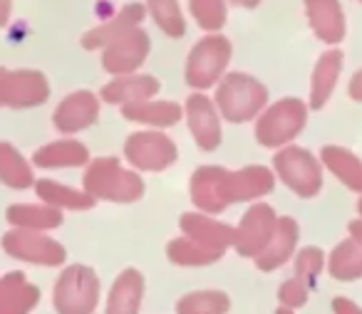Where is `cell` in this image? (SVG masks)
I'll return each instance as SVG.
<instances>
[{
    "label": "cell",
    "mask_w": 362,
    "mask_h": 314,
    "mask_svg": "<svg viewBox=\"0 0 362 314\" xmlns=\"http://www.w3.org/2000/svg\"><path fill=\"white\" fill-rule=\"evenodd\" d=\"M192 13L204 30H218L226 23L223 0H192Z\"/></svg>",
    "instance_id": "836d02e7"
},
{
    "label": "cell",
    "mask_w": 362,
    "mask_h": 314,
    "mask_svg": "<svg viewBox=\"0 0 362 314\" xmlns=\"http://www.w3.org/2000/svg\"><path fill=\"white\" fill-rule=\"evenodd\" d=\"M57 314H92L100 304V277L87 265H70L57 277L52 294Z\"/></svg>",
    "instance_id": "277c9868"
},
{
    "label": "cell",
    "mask_w": 362,
    "mask_h": 314,
    "mask_svg": "<svg viewBox=\"0 0 362 314\" xmlns=\"http://www.w3.org/2000/svg\"><path fill=\"white\" fill-rule=\"evenodd\" d=\"M159 92V82L151 75H127L117 77L115 82L102 87V99L110 104H136V102H149Z\"/></svg>",
    "instance_id": "d6986e66"
},
{
    "label": "cell",
    "mask_w": 362,
    "mask_h": 314,
    "mask_svg": "<svg viewBox=\"0 0 362 314\" xmlns=\"http://www.w3.org/2000/svg\"><path fill=\"white\" fill-rule=\"evenodd\" d=\"M276 210L266 203H256L246 215L241 218L236 228V240L233 248L238 250V255L243 258H256L271 240L273 230H276Z\"/></svg>",
    "instance_id": "8fae6325"
},
{
    "label": "cell",
    "mask_w": 362,
    "mask_h": 314,
    "mask_svg": "<svg viewBox=\"0 0 362 314\" xmlns=\"http://www.w3.org/2000/svg\"><path fill=\"white\" fill-rule=\"evenodd\" d=\"M8 223L13 228L23 230H37V233H45V230L60 228L62 225V210L52 208V205H35V203H18L11 205L6 213Z\"/></svg>",
    "instance_id": "44dd1931"
},
{
    "label": "cell",
    "mask_w": 362,
    "mask_h": 314,
    "mask_svg": "<svg viewBox=\"0 0 362 314\" xmlns=\"http://www.w3.org/2000/svg\"><path fill=\"white\" fill-rule=\"evenodd\" d=\"M144 299V274L134 267H127L115 279L107 294L105 314H139Z\"/></svg>",
    "instance_id": "e0dca14e"
},
{
    "label": "cell",
    "mask_w": 362,
    "mask_h": 314,
    "mask_svg": "<svg viewBox=\"0 0 362 314\" xmlns=\"http://www.w3.org/2000/svg\"><path fill=\"white\" fill-rule=\"evenodd\" d=\"M327 272L340 282H352L362 277V245L347 238L327 258Z\"/></svg>",
    "instance_id": "f1b7e54d"
},
{
    "label": "cell",
    "mask_w": 362,
    "mask_h": 314,
    "mask_svg": "<svg viewBox=\"0 0 362 314\" xmlns=\"http://www.w3.org/2000/svg\"><path fill=\"white\" fill-rule=\"evenodd\" d=\"M90 161V151L77 139H60L45 144L33 154V164L37 169H75Z\"/></svg>",
    "instance_id": "ffe728a7"
},
{
    "label": "cell",
    "mask_w": 362,
    "mask_h": 314,
    "mask_svg": "<svg viewBox=\"0 0 362 314\" xmlns=\"http://www.w3.org/2000/svg\"><path fill=\"white\" fill-rule=\"evenodd\" d=\"M268 102V90L251 75H241V72H231L221 80L216 90V107L221 116L233 124L253 119L261 114V109Z\"/></svg>",
    "instance_id": "3957f363"
},
{
    "label": "cell",
    "mask_w": 362,
    "mask_h": 314,
    "mask_svg": "<svg viewBox=\"0 0 362 314\" xmlns=\"http://www.w3.org/2000/svg\"><path fill=\"white\" fill-rule=\"evenodd\" d=\"M273 188V174L266 166L226 171L221 166H202L194 171L192 200L206 215H216L238 200H253Z\"/></svg>",
    "instance_id": "6da1fadb"
},
{
    "label": "cell",
    "mask_w": 362,
    "mask_h": 314,
    "mask_svg": "<svg viewBox=\"0 0 362 314\" xmlns=\"http://www.w3.org/2000/svg\"><path fill=\"white\" fill-rule=\"evenodd\" d=\"M181 230H184V238L194 240L197 245L206 248L209 253L218 255L226 248H233V240H236V228L221 223L214 215H204V213H184L179 220Z\"/></svg>",
    "instance_id": "4fadbf2b"
},
{
    "label": "cell",
    "mask_w": 362,
    "mask_h": 314,
    "mask_svg": "<svg viewBox=\"0 0 362 314\" xmlns=\"http://www.w3.org/2000/svg\"><path fill=\"white\" fill-rule=\"evenodd\" d=\"M187 119L189 129L194 134V141L199 149L214 151L221 144V121H218V111L211 102L204 95H192L187 99Z\"/></svg>",
    "instance_id": "9a60e30c"
},
{
    "label": "cell",
    "mask_w": 362,
    "mask_h": 314,
    "mask_svg": "<svg viewBox=\"0 0 362 314\" xmlns=\"http://www.w3.org/2000/svg\"><path fill=\"white\" fill-rule=\"evenodd\" d=\"M308 121V107L300 99H281L268 107L256 124V139L268 149H283L303 131Z\"/></svg>",
    "instance_id": "5b68a950"
},
{
    "label": "cell",
    "mask_w": 362,
    "mask_h": 314,
    "mask_svg": "<svg viewBox=\"0 0 362 314\" xmlns=\"http://www.w3.org/2000/svg\"><path fill=\"white\" fill-rule=\"evenodd\" d=\"M146 52H149V37L146 32L136 30H127L124 35H119L117 40H112L105 47V57H102V67H105L110 75L115 77H124L129 72H134L136 67L144 62Z\"/></svg>",
    "instance_id": "7c38bea8"
},
{
    "label": "cell",
    "mask_w": 362,
    "mask_h": 314,
    "mask_svg": "<svg viewBox=\"0 0 362 314\" xmlns=\"http://www.w3.org/2000/svg\"><path fill=\"white\" fill-rule=\"evenodd\" d=\"M273 166H276V174L283 179V183L291 191H296L300 198L317 195V191L322 186V169L308 149L283 146L273 156Z\"/></svg>",
    "instance_id": "8992f818"
},
{
    "label": "cell",
    "mask_w": 362,
    "mask_h": 314,
    "mask_svg": "<svg viewBox=\"0 0 362 314\" xmlns=\"http://www.w3.org/2000/svg\"><path fill=\"white\" fill-rule=\"evenodd\" d=\"M50 97V85L37 70H6L0 77V104L13 109L37 107Z\"/></svg>",
    "instance_id": "9c48e42d"
},
{
    "label": "cell",
    "mask_w": 362,
    "mask_h": 314,
    "mask_svg": "<svg viewBox=\"0 0 362 314\" xmlns=\"http://www.w3.org/2000/svg\"><path fill=\"white\" fill-rule=\"evenodd\" d=\"M276 314H296V309H286V307H278Z\"/></svg>",
    "instance_id": "60d3db41"
},
{
    "label": "cell",
    "mask_w": 362,
    "mask_h": 314,
    "mask_svg": "<svg viewBox=\"0 0 362 314\" xmlns=\"http://www.w3.org/2000/svg\"><path fill=\"white\" fill-rule=\"evenodd\" d=\"M332 314H362V307L347 297H335L332 299Z\"/></svg>",
    "instance_id": "d590c367"
},
{
    "label": "cell",
    "mask_w": 362,
    "mask_h": 314,
    "mask_svg": "<svg viewBox=\"0 0 362 314\" xmlns=\"http://www.w3.org/2000/svg\"><path fill=\"white\" fill-rule=\"evenodd\" d=\"M0 181L11 188H30L35 186V176H33V166L25 161V156L8 141H0Z\"/></svg>",
    "instance_id": "83f0119b"
},
{
    "label": "cell",
    "mask_w": 362,
    "mask_h": 314,
    "mask_svg": "<svg viewBox=\"0 0 362 314\" xmlns=\"http://www.w3.org/2000/svg\"><path fill=\"white\" fill-rule=\"evenodd\" d=\"M11 11H13V0H0V28H6L11 23Z\"/></svg>",
    "instance_id": "74e56055"
},
{
    "label": "cell",
    "mask_w": 362,
    "mask_h": 314,
    "mask_svg": "<svg viewBox=\"0 0 362 314\" xmlns=\"http://www.w3.org/2000/svg\"><path fill=\"white\" fill-rule=\"evenodd\" d=\"M357 210H360V220H362V198H360V203H357Z\"/></svg>",
    "instance_id": "b9f144b4"
},
{
    "label": "cell",
    "mask_w": 362,
    "mask_h": 314,
    "mask_svg": "<svg viewBox=\"0 0 362 314\" xmlns=\"http://www.w3.org/2000/svg\"><path fill=\"white\" fill-rule=\"evenodd\" d=\"M122 116L129 121L149 126H174L181 119V107L174 102H136V104L122 107Z\"/></svg>",
    "instance_id": "d4e9b609"
},
{
    "label": "cell",
    "mask_w": 362,
    "mask_h": 314,
    "mask_svg": "<svg viewBox=\"0 0 362 314\" xmlns=\"http://www.w3.org/2000/svg\"><path fill=\"white\" fill-rule=\"evenodd\" d=\"M85 193L92 198L115 200V203H132L144 193V181L134 171L122 169V164L112 156L97 159L85 174Z\"/></svg>",
    "instance_id": "7a4b0ae2"
},
{
    "label": "cell",
    "mask_w": 362,
    "mask_h": 314,
    "mask_svg": "<svg viewBox=\"0 0 362 314\" xmlns=\"http://www.w3.org/2000/svg\"><path fill=\"white\" fill-rule=\"evenodd\" d=\"M308 16L317 37L325 42H340L345 35V20L337 0H308Z\"/></svg>",
    "instance_id": "603a6c76"
},
{
    "label": "cell",
    "mask_w": 362,
    "mask_h": 314,
    "mask_svg": "<svg viewBox=\"0 0 362 314\" xmlns=\"http://www.w3.org/2000/svg\"><path fill=\"white\" fill-rule=\"evenodd\" d=\"M124 156L141 171H164L176 161V144L161 131H136L127 139Z\"/></svg>",
    "instance_id": "30bf717a"
},
{
    "label": "cell",
    "mask_w": 362,
    "mask_h": 314,
    "mask_svg": "<svg viewBox=\"0 0 362 314\" xmlns=\"http://www.w3.org/2000/svg\"><path fill=\"white\" fill-rule=\"evenodd\" d=\"M228 60H231V45H228L226 37H204L189 55L187 82L194 90H209L223 77Z\"/></svg>",
    "instance_id": "ba28073f"
},
{
    "label": "cell",
    "mask_w": 362,
    "mask_h": 314,
    "mask_svg": "<svg viewBox=\"0 0 362 314\" xmlns=\"http://www.w3.org/2000/svg\"><path fill=\"white\" fill-rule=\"evenodd\" d=\"M325 267V253L320 248H303L300 253L296 255V277L303 279V282L310 287L317 279V274Z\"/></svg>",
    "instance_id": "d6a6232c"
},
{
    "label": "cell",
    "mask_w": 362,
    "mask_h": 314,
    "mask_svg": "<svg viewBox=\"0 0 362 314\" xmlns=\"http://www.w3.org/2000/svg\"><path fill=\"white\" fill-rule=\"evenodd\" d=\"M320 159L325 169L332 176H337L340 183H345L355 193H362V161L352 151L342 149V146H322Z\"/></svg>",
    "instance_id": "7402d4cb"
},
{
    "label": "cell",
    "mask_w": 362,
    "mask_h": 314,
    "mask_svg": "<svg viewBox=\"0 0 362 314\" xmlns=\"http://www.w3.org/2000/svg\"><path fill=\"white\" fill-rule=\"evenodd\" d=\"M3 72H6V67H0V77H3Z\"/></svg>",
    "instance_id": "7bdbcfd3"
},
{
    "label": "cell",
    "mask_w": 362,
    "mask_h": 314,
    "mask_svg": "<svg viewBox=\"0 0 362 314\" xmlns=\"http://www.w3.org/2000/svg\"><path fill=\"white\" fill-rule=\"evenodd\" d=\"M166 255H169V260L174 265H187V267H202V265H211L218 260V255L209 253L206 248L197 245L194 240L184 238V235L171 240L169 248H166Z\"/></svg>",
    "instance_id": "4dcf8cb0"
},
{
    "label": "cell",
    "mask_w": 362,
    "mask_h": 314,
    "mask_svg": "<svg viewBox=\"0 0 362 314\" xmlns=\"http://www.w3.org/2000/svg\"><path fill=\"white\" fill-rule=\"evenodd\" d=\"M298 235H300V230H298L296 220L288 218V215L286 218H278L276 230H273L268 245L253 258L256 260V267L263 270V272H273V270L283 267L293 258V253H296Z\"/></svg>",
    "instance_id": "2e32d148"
},
{
    "label": "cell",
    "mask_w": 362,
    "mask_h": 314,
    "mask_svg": "<svg viewBox=\"0 0 362 314\" xmlns=\"http://www.w3.org/2000/svg\"><path fill=\"white\" fill-rule=\"evenodd\" d=\"M231 299L221 289H197L176 302V314H228Z\"/></svg>",
    "instance_id": "f546056e"
},
{
    "label": "cell",
    "mask_w": 362,
    "mask_h": 314,
    "mask_svg": "<svg viewBox=\"0 0 362 314\" xmlns=\"http://www.w3.org/2000/svg\"><path fill=\"white\" fill-rule=\"evenodd\" d=\"M233 3H238V6H246V8L258 6V0H233Z\"/></svg>",
    "instance_id": "ab89813d"
},
{
    "label": "cell",
    "mask_w": 362,
    "mask_h": 314,
    "mask_svg": "<svg viewBox=\"0 0 362 314\" xmlns=\"http://www.w3.org/2000/svg\"><path fill=\"white\" fill-rule=\"evenodd\" d=\"M35 191L40 195V200L45 205H52V208L62 210H87L95 205V198L87 195L85 191H77V188H70V186H62L57 181H35Z\"/></svg>",
    "instance_id": "4316f807"
},
{
    "label": "cell",
    "mask_w": 362,
    "mask_h": 314,
    "mask_svg": "<svg viewBox=\"0 0 362 314\" xmlns=\"http://www.w3.org/2000/svg\"><path fill=\"white\" fill-rule=\"evenodd\" d=\"M308 292H310V287L303 279L291 277L278 287V302L286 309H298L308 302Z\"/></svg>",
    "instance_id": "e575fe53"
},
{
    "label": "cell",
    "mask_w": 362,
    "mask_h": 314,
    "mask_svg": "<svg viewBox=\"0 0 362 314\" xmlns=\"http://www.w3.org/2000/svg\"><path fill=\"white\" fill-rule=\"evenodd\" d=\"M100 116V102L92 92L80 90L72 92L67 99L60 102V107L52 114V124L60 134H77V131L92 126Z\"/></svg>",
    "instance_id": "5bb4252c"
},
{
    "label": "cell",
    "mask_w": 362,
    "mask_h": 314,
    "mask_svg": "<svg viewBox=\"0 0 362 314\" xmlns=\"http://www.w3.org/2000/svg\"><path fill=\"white\" fill-rule=\"evenodd\" d=\"M141 16H144V8L141 6H127L124 11L115 18V20L105 23V25H100V28H95V30L87 32V35L82 37V45H85L87 50L107 47L112 40H117V37L124 35L127 30L136 28V23L141 20Z\"/></svg>",
    "instance_id": "484cf974"
},
{
    "label": "cell",
    "mask_w": 362,
    "mask_h": 314,
    "mask_svg": "<svg viewBox=\"0 0 362 314\" xmlns=\"http://www.w3.org/2000/svg\"><path fill=\"white\" fill-rule=\"evenodd\" d=\"M350 97L355 102H362V70L357 72L355 77H352V82H350Z\"/></svg>",
    "instance_id": "8d00e7d4"
},
{
    "label": "cell",
    "mask_w": 362,
    "mask_h": 314,
    "mask_svg": "<svg viewBox=\"0 0 362 314\" xmlns=\"http://www.w3.org/2000/svg\"><path fill=\"white\" fill-rule=\"evenodd\" d=\"M342 67V55L337 50L327 52L320 57V62L315 65L313 72V85H310V107L313 109H322L330 99L332 90L337 85V75Z\"/></svg>",
    "instance_id": "cb8c5ba5"
},
{
    "label": "cell",
    "mask_w": 362,
    "mask_h": 314,
    "mask_svg": "<svg viewBox=\"0 0 362 314\" xmlns=\"http://www.w3.org/2000/svg\"><path fill=\"white\" fill-rule=\"evenodd\" d=\"M350 238L362 245V220H352L350 223Z\"/></svg>",
    "instance_id": "f35d334b"
},
{
    "label": "cell",
    "mask_w": 362,
    "mask_h": 314,
    "mask_svg": "<svg viewBox=\"0 0 362 314\" xmlns=\"http://www.w3.org/2000/svg\"><path fill=\"white\" fill-rule=\"evenodd\" d=\"M151 16H154L156 25L166 32L169 37H181L187 30V23L181 18V11L176 6V0H149Z\"/></svg>",
    "instance_id": "1f68e13d"
},
{
    "label": "cell",
    "mask_w": 362,
    "mask_h": 314,
    "mask_svg": "<svg viewBox=\"0 0 362 314\" xmlns=\"http://www.w3.org/2000/svg\"><path fill=\"white\" fill-rule=\"evenodd\" d=\"M3 250L11 258L23 260L30 265H42V267H57L65 262L67 253L55 238L37 230H23L13 228L3 235Z\"/></svg>",
    "instance_id": "52a82bcc"
},
{
    "label": "cell",
    "mask_w": 362,
    "mask_h": 314,
    "mask_svg": "<svg viewBox=\"0 0 362 314\" xmlns=\"http://www.w3.org/2000/svg\"><path fill=\"white\" fill-rule=\"evenodd\" d=\"M40 302V289L23 272H8L0 277V314H30Z\"/></svg>",
    "instance_id": "ac0fdd59"
}]
</instances>
